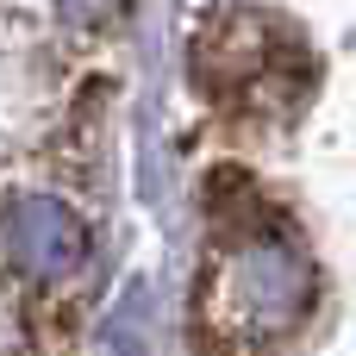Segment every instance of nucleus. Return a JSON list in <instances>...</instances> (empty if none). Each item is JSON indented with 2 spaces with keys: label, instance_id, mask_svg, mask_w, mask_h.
I'll return each mask as SVG.
<instances>
[{
  "label": "nucleus",
  "instance_id": "1",
  "mask_svg": "<svg viewBox=\"0 0 356 356\" xmlns=\"http://www.w3.org/2000/svg\"><path fill=\"white\" fill-rule=\"evenodd\" d=\"M194 356H238V344H219V338H207V344H200Z\"/></svg>",
  "mask_w": 356,
  "mask_h": 356
}]
</instances>
